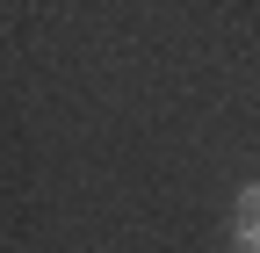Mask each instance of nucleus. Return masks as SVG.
<instances>
[{
  "mask_svg": "<svg viewBox=\"0 0 260 253\" xmlns=\"http://www.w3.org/2000/svg\"><path fill=\"white\" fill-rule=\"evenodd\" d=\"M239 253H260V181L239 188Z\"/></svg>",
  "mask_w": 260,
  "mask_h": 253,
  "instance_id": "f257e3e1",
  "label": "nucleus"
}]
</instances>
